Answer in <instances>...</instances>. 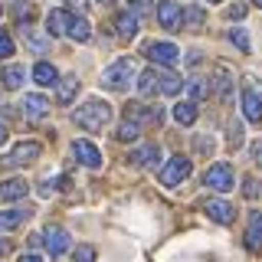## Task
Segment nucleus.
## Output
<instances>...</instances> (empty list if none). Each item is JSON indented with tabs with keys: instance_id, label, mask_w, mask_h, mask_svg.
<instances>
[{
	"instance_id": "obj_1",
	"label": "nucleus",
	"mask_w": 262,
	"mask_h": 262,
	"mask_svg": "<svg viewBox=\"0 0 262 262\" xmlns=\"http://www.w3.org/2000/svg\"><path fill=\"white\" fill-rule=\"evenodd\" d=\"M72 121H76L79 128H85V131H102L112 121V108L105 102H98V98H92V102H85L82 108L72 112Z\"/></svg>"
},
{
	"instance_id": "obj_2",
	"label": "nucleus",
	"mask_w": 262,
	"mask_h": 262,
	"mask_svg": "<svg viewBox=\"0 0 262 262\" xmlns=\"http://www.w3.org/2000/svg\"><path fill=\"white\" fill-rule=\"evenodd\" d=\"M131 76H135V59L121 56L118 62H112L108 69H105V76H102V85H105V89H115V92H121V89H128Z\"/></svg>"
},
{
	"instance_id": "obj_3",
	"label": "nucleus",
	"mask_w": 262,
	"mask_h": 262,
	"mask_svg": "<svg viewBox=\"0 0 262 262\" xmlns=\"http://www.w3.org/2000/svg\"><path fill=\"white\" fill-rule=\"evenodd\" d=\"M187 174H190V158L177 154V158H170V161L161 167V184H164V187H177Z\"/></svg>"
},
{
	"instance_id": "obj_4",
	"label": "nucleus",
	"mask_w": 262,
	"mask_h": 262,
	"mask_svg": "<svg viewBox=\"0 0 262 262\" xmlns=\"http://www.w3.org/2000/svg\"><path fill=\"white\" fill-rule=\"evenodd\" d=\"M203 184L213 187V190H220V193L233 190V167H229V164H213L207 170V177H203Z\"/></svg>"
},
{
	"instance_id": "obj_5",
	"label": "nucleus",
	"mask_w": 262,
	"mask_h": 262,
	"mask_svg": "<svg viewBox=\"0 0 262 262\" xmlns=\"http://www.w3.org/2000/svg\"><path fill=\"white\" fill-rule=\"evenodd\" d=\"M36 158H39V144H33V141H20V144L13 147V154H7V158L0 161V164H4V167H20V164H33Z\"/></svg>"
},
{
	"instance_id": "obj_6",
	"label": "nucleus",
	"mask_w": 262,
	"mask_h": 262,
	"mask_svg": "<svg viewBox=\"0 0 262 262\" xmlns=\"http://www.w3.org/2000/svg\"><path fill=\"white\" fill-rule=\"evenodd\" d=\"M158 23L164 30H170V33H177L180 27H184V10L174 4V0H164V4L158 7Z\"/></svg>"
},
{
	"instance_id": "obj_7",
	"label": "nucleus",
	"mask_w": 262,
	"mask_h": 262,
	"mask_svg": "<svg viewBox=\"0 0 262 262\" xmlns=\"http://www.w3.org/2000/svg\"><path fill=\"white\" fill-rule=\"evenodd\" d=\"M144 56L154 59V62H161V66H174L180 53H177L174 43H144Z\"/></svg>"
},
{
	"instance_id": "obj_8",
	"label": "nucleus",
	"mask_w": 262,
	"mask_h": 262,
	"mask_svg": "<svg viewBox=\"0 0 262 262\" xmlns=\"http://www.w3.org/2000/svg\"><path fill=\"white\" fill-rule=\"evenodd\" d=\"M243 115H246V121H252V125H262V95L256 89H246L243 92Z\"/></svg>"
},
{
	"instance_id": "obj_9",
	"label": "nucleus",
	"mask_w": 262,
	"mask_h": 262,
	"mask_svg": "<svg viewBox=\"0 0 262 262\" xmlns=\"http://www.w3.org/2000/svg\"><path fill=\"white\" fill-rule=\"evenodd\" d=\"M43 243H46V249H49V256H56L59 259L66 249H69V233L59 226H49L46 229V236H43Z\"/></svg>"
},
{
	"instance_id": "obj_10",
	"label": "nucleus",
	"mask_w": 262,
	"mask_h": 262,
	"mask_svg": "<svg viewBox=\"0 0 262 262\" xmlns=\"http://www.w3.org/2000/svg\"><path fill=\"white\" fill-rule=\"evenodd\" d=\"M72 154H76L79 164H85V167H92V170L102 164V154H98V147L89 144V141H76V144H72Z\"/></svg>"
},
{
	"instance_id": "obj_11",
	"label": "nucleus",
	"mask_w": 262,
	"mask_h": 262,
	"mask_svg": "<svg viewBox=\"0 0 262 262\" xmlns=\"http://www.w3.org/2000/svg\"><path fill=\"white\" fill-rule=\"evenodd\" d=\"M203 210L210 213L213 220H216V223H233V216H236V210H233V203H226V200H207L203 203Z\"/></svg>"
},
{
	"instance_id": "obj_12",
	"label": "nucleus",
	"mask_w": 262,
	"mask_h": 262,
	"mask_svg": "<svg viewBox=\"0 0 262 262\" xmlns=\"http://www.w3.org/2000/svg\"><path fill=\"white\" fill-rule=\"evenodd\" d=\"M23 115H27L30 121L46 118V115H49V102L43 95H27V98H23Z\"/></svg>"
},
{
	"instance_id": "obj_13",
	"label": "nucleus",
	"mask_w": 262,
	"mask_h": 262,
	"mask_svg": "<svg viewBox=\"0 0 262 262\" xmlns=\"http://www.w3.org/2000/svg\"><path fill=\"white\" fill-rule=\"evenodd\" d=\"M246 249L259 252L262 249V213H252L249 216V229H246Z\"/></svg>"
},
{
	"instance_id": "obj_14",
	"label": "nucleus",
	"mask_w": 262,
	"mask_h": 262,
	"mask_svg": "<svg viewBox=\"0 0 262 262\" xmlns=\"http://www.w3.org/2000/svg\"><path fill=\"white\" fill-rule=\"evenodd\" d=\"M69 23H72V13L69 10H49L46 16V27L53 36H62V33H69Z\"/></svg>"
},
{
	"instance_id": "obj_15",
	"label": "nucleus",
	"mask_w": 262,
	"mask_h": 262,
	"mask_svg": "<svg viewBox=\"0 0 262 262\" xmlns=\"http://www.w3.org/2000/svg\"><path fill=\"white\" fill-rule=\"evenodd\" d=\"M27 180H20V177H13V180H4L0 184V196L4 200H20V196H27Z\"/></svg>"
},
{
	"instance_id": "obj_16",
	"label": "nucleus",
	"mask_w": 262,
	"mask_h": 262,
	"mask_svg": "<svg viewBox=\"0 0 262 262\" xmlns=\"http://www.w3.org/2000/svg\"><path fill=\"white\" fill-rule=\"evenodd\" d=\"M158 158H161V151H158L154 144H141L135 154H131V161L141 164V167H154V164H158Z\"/></svg>"
},
{
	"instance_id": "obj_17",
	"label": "nucleus",
	"mask_w": 262,
	"mask_h": 262,
	"mask_svg": "<svg viewBox=\"0 0 262 262\" xmlns=\"http://www.w3.org/2000/svg\"><path fill=\"white\" fill-rule=\"evenodd\" d=\"M180 89H184V82H180L174 72H158V92L161 95H177Z\"/></svg>"
},
{
	"instance_id": "obj_18",
	"label": "nucleus",
	"mask_w": 262,
	"mask_h": 262,
	"mask_svg": "<svg viewBox=\"0 0 262 262\" xmlns=\"http://www.w3.org/2000/svg\"><path fill=\"white\" fill-rule=\"evenodd\" d=\"M213 89H216V95L229 102V95H233V79H229V69H220L216 76H213Z\"/></svg>"
},
{
	"instance_id": "obj_19",
	"label": "nucleus",
	"mask_w": 262,
	"mask_h": 262,
	"mask_svg": "<svg viewBox=\"0 0 262 262\" xmlns=\"http://www.w3.org/2000/svg\"><path fill=\"white\" fill-rule=\"evenodd\" d=\"M23 76H27L23 66H4V72H0V79H4L7 89H20L23 85Z\"/></svg>"
},
{
	"instance_id": "obj_20",
	"label": "nucleus",
	"mask_w": 262,
	"mask_h": 262,
	"mask_svg": "<svg viewBox=\"0 0 262 262\" xmlns=\"http://www.w3.org/2000/svg\"><path fill=\"white\" fill-rule=\"evenodd\" d=\"M115 27H118V36L131 39L138 33V16L135 13H118V20H115Z\"/></svg>"
},
{
	"instance_id": "obj_21",
	"label": "nucleus",
	"mask_w": 262,
	"mask_h": 262,
	"mask_svg": "<svg viewBox=\"0 0 262 262\" xmlns=\"http://www.w3.org/2000/svg\"><path fill=\"white\" fill-rule=\"evenodd\" d=\"M76 92H79V79L76 76H66L59 82V95H56V98H59V105H69L72 98H76Z\"/></svg>"
},
{
	"instance_id": "obj_22",
	"label": "nucleus",
	"mask_w": 262,
	"mask_h": 262,
	"mask_svg": "<svg viewBox=\"0 0 262 262\" xmlns=\"http://www.w3.org/2000/svg\"><path fill=\"white\" fill-rule=\"evenodd\" d=\"M138 92L141 95H154L158 92V69H144L138 76Z\"/></svg>"
},
{
	"instance_id": "obj_23",
	"label": "nucleus",
	"mask_w": 262,
	"mask_h": 262,
	"mask_svg": "<svg viewBox=\"0 0 262 262\" xmlns=\"http://www.w3.org/2000/svg\"><path fill=\"white\" fill-rule=\"evenodd\" d=\"M69 36L76 39V43H85V39L92 36V27H89V20H82V16H72V23H69Z\"/></svg>"
},
{
	"instance_id": "obj_24",
	"label": "nucleus",
	"mask_w": 262,
	"mask_h": 262,
	"mask_svg": "<svg viewBox=\"0 0 262 262\" xmlns=\"http://www.w3.org/2000/svg\"><path fill=\"white\" fill-rule=\"evenodd\" d=\"M174 118L180 121V125H193V121H196V105H193V102L174 105Z\"/></svg>"
},
{
	"instance_id": "obj_25",
	"label": "nucleus",
	"mask_w": 262,
	"mask_h": 262,
	"mask_svg": "<svg viewBox=\"0 0 262 262\" xmlns=\"http://www.w3.org/2000/svg\"><path fill=\"white\" fill-rule=\"evenodd\" d=\"M33 79H36L39 85H53V82H56V69L49 62H36V66H33Z\"/></svg>"
},
{
	"instance_id": "obj_26",
	"label": "nucleus",
	"mask_w": 262,
	"mask_h": 262,
	"mask_svg": "<svg viewBox=\"0 0 262 262\" xmlns=\"http://www.w3.org/2000/svg\"><path fill=\"white\" fill-rule=\"evenodd\" d=\"M23 220H27V210H7V213H0V229H13Z\"/></svg>"
},
{
	"instance_id": "obj_27",
	"label": "nucleus",
	"mask_w": 262,
	"mask_h": 262,
	"mask_svg": "<svg viewBox=\"0 0 262 262\" xmlns=\"http://www.w3.org/2000/svg\"><path fill=\"white\" fill-rule=\"evenodd\" d=\"M138 131H141V125H135V121H125V125L118 128V141H135Z\"/></svg>"
},
{
	"instance_id": "obj_28",
	"label": "nucleus",
	"mask_w": 262,
	"mask_h": 262,
	"mask_svg": "<svg viewBox=\"0 0 262 262\" xmlns=\"http://www.w3.org/2000/svg\"><path fill=\"white\" fill-rule=\"evenodd\" d=\"M7 56H13V39L7 30H0V59H7Z\"/></svg>"
},
{
	"instance_id": "obj_29",
	"label": "nucleus",
	"mask_w": 262,
	"mask_h": 262,
	"mask_svg": "<svg viewBox=\"0 0 262 262\" xmlns=\"http://www.w3.org/2000/svg\"><path fill=\"white\" fill-rule=\"evenodd\" d=\"M72 262H95V249H92V246H79L76 256H72Z\"/></svg>"
},
{
	"instance_id": "obj_30",
	"label": "nucleus",
	"mask_w": 262,
	"mask_h": 262,
	"mask_svg": "<svg viewBox=\"0 0 262 262\" xmlns=\"http://www.w3.org/2000/svg\"><path fill=\"white\" fill-rule=\"evenodd\" d=\"M229 39H233V43H236V46H239V49H243V53H249V36H246V33H243V30H229Z\"/></svg>"
},
{
	"instance_id": "obj_31",
	"label": "nucleus",
	"mask_w": 262,
	"mask_h": 262,
	"mask_svg": "<svg viewBox=\"0 0 262 262\" xmlns=\"http://www.w3.org/2000/svg\"><path fill=\"white\" fill-rule=\"evenodd\" d=\"M184 16L190 20V27H203V10H200V7H190Z\"/></svg>"
},
{
	"instance_id": "obj_32",
	"label": "nucleus",
	"mask_w": 262,
	"mask_h": 262,
	"mask_svg": "<svg viewBox=\"0 0 262 262\" xmlns=\"http://www.w3.org/2000/svg\"><path fill=\"white\" fill-rule=\"evenodd\" d=\"M147 4H151V0H131V13H135V16H144L147 13Z\"/></svg>"
},
{
	"instance_id": "obj_33",
	"label": "nucleus",
	"mask_w": 262,
	"mask_h": 262,
	"mask_svg": "<svg viewBox=\"0 0 262 262\" xmlns=\"http://www.w3.org/2000/svg\"><path fill=\"white\" fill-rule=\"evenodd\" d=\"M226 16H229V20H239V16H246V4H236V7H229V10H226Z\"/></svg>"
},
{
	"instance_id": "obj_34",
	"label": "nucleus",
	"mask_w": 262,
	"mask_h": 262,
	"mask_svg": "<svg viewBox=\"0 0 262 262\" xmlns=\"http://www.w3.org/2000/svg\"><path fill=\"white\" fill-rule=\"evenodd\" d=\"M187 89H190V95H193V98H203V92H207L200 79H193V82H190V85H187Z\"/></svg>"
},
{
	"instance_id": "obj_35",
	"label": "nucleus",
	"mask_w": 262,
	"mask_h": 262,
	"mask_svg": "<svg viewBox=\"0 0 262 262\" xmlns=\"http://www.w3.org/2000/svg\"><path fill=\"white\" fill-rule=\"evenodd\" d=\"M252 158H256V164H262V141L252 147Z\"/></svg>"
},
{
	"instance_id": "obj_36",
	"label": "nucleus",
	"mask_w": 262,
	"mask_h": 262,
	"mask_svg": "<svg viewBox=\"0 0 262 262\" xmlns=\"http://www.w3.org/2000/svg\"><path fill=\"white\" fill-rule=\"evenodd\" d=\"M259 190H256V184H252V180H246V196H256Z\"/></svg>"
},
{
	"instance_id": "obj_37",
	"label": "nucleus",
	"mask_w": 262,
	"mask_h": 262,
	"mask_svg": "<svg viewBox=\"0 0 262 262\" xmlns=\"http://www.w3.org/2000/svg\"><path fill=\"white\" fill-rule=\"evenodd\" d=\"M20 262H43V259H39V256H33V252H30V256H20Z\"/></svg>"
},
{
	"instance_id": "obj_38",
	"label": "nucleus",
	"mask_w": 262,
	"mask_h": 262,
	"mask_svg": "<svg viewBox=\"0 0 262 262\" xmlns=\"http://www.w3.org/2000/svg\"><path fill=\"white\" fill-rule=\"evenodd\" d=\"M7 252H10V243H4V239H0V256H7Z\"/></svg>"
},
{
	"instance_id": "obj_39",
	"label": "nucleus",
	"mask_w": 262,
	"mask_h": 262,
	"mask_svg": "<svg viewBox=\"0 0 262 262\" xmlns=\"http://www.w3.org/2000/svg\"><path fill=\"white\" fill-rule=\"evenodd\" d=\"M4 141H7V128L0 125V144H4Z\"/></svg>"
},
{
	"instance_id": "obj_40",
	"label": "nucleus",
	"mask_w": 262,
	"mask_h": 262,
	"mask_svg": "<svg viewBox=\"0 0 262 262\" xmlns=\"http://www.w3.org/2000/svg\"><path fill=\"white\" fill-rule=\"evenodd\" d=\"M98 4H118V0H98Z\"/></svg>"
},
{
	"instance_id": "obj_41",
	"label": "nucleus",
	"mask_w": 262,
	"mask_h": 262,
	"mask_svg": "<svg viewBox=\"0 0 262 262\" xmlns=\"http://www.w3.org/2000/svg\"><path fill=\"white\" fill-rule=\"evenodd\" d=\"M256 7H262V0H256Z\"/></svg>"
},
{
	"instance_id": "obj_42",
	"label": "nucleus",
	"mask_w": 262,
	"mask_h": 262,
	"mask_svg": "<svg viewBox=\"0 0 262 262\" xmlns=\"http://www.w3.org/2000/svg\"><path fill=\"white\" fill-rule=\"evenodd\" d=\"M210 4H216V0H210Z\"/></svg>"
},
{
	"instance_id": "obj_43",
	"label": "nucleus",
	"mask_w": 262,
	"mask_h": 262,
	"mask_svg": "<svg viewBox=\"0 0 262 262\" xmlns=\"http://www.w3.org/2000/svg\"><path fill=\"white\" fill-rule=\"evenodd\" d=\"M0 13H4V7H0Z\"/></svg>"
}]
</instances>
